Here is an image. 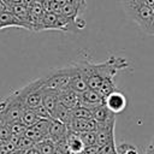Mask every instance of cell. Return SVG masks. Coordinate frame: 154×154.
<instances>
[{"mask_svg":"<svg viewBox=\"0 0 154 154\" xmlns=\"http://www.w3.org/2000/svg\"><path fill=\"white\" fill-rule=\"evenodd\" d=\"M57 1H59V2H60V4H64V2H65V1H66V0H57Z\"/></svg>","mask_w":154,"mask_h":154,"instance_id":"38","label":"cell"},{"mask_svg":"<svg viewBox=\"0 0 154 154\" xmlns=\"http://www.w3.org/2000/svg\"><path fill=\"white\" fill-rule=\"evenodd\" d=\"M25 107L20 102L17 90L0 101V119L7 124L20 120Z\"/></svg>","mask_w":154,"mask_h":154,"instance_id":"3","label":"cell"},{"mask_svg":"<svg viewBox=\"0 0 154 154\" xmlns=\"http://www.w3.org/2000/svg\"><path fill=\"white\" fill-rule=\"evenodd\" d=\"M59 102L63 103L65 107L73 109L78 106H81V97L79 94L70 88L63 89L59 91Z\"/></svg>","mask_w":154,"mask_h":154,"instance_id":"10","label":"cell"},{"mask_svg":"<svg viewBox=\"0 0 154 154\" xmlns=\"http://www.w3.org/2000/svg\"><path fill=\"white\" fill-rule=\"evenodd\" d=\"M38 120H40V118L37 117V114L35 113L34 109H31V108H25V109L23 111L20 122H22L24 125H26L28 128L31 126V125H34V124H35L36 122H38Z\"/></svg>","mask_w":154,"mask_h":154,"instance_id":"20","label":"cell"},{"mask_svg":"<svg viewBox=\"0 0 154 154\" xmlns=\"http://www.w3.org/2000/svg\"><path fill=\"white\" fill-rule=\"evenodd\" d=\"M24 154H40V152H38V149L34 146V147H31V148L26 149V150L24 152Z\"/></svg>","mask_w":154,"mask_h":154,"instance_id":"32","label":"cell"},{"mask_svg":"<svg viewBox=\"0 0 154 154\" xmlns=\"http://www.w3.org/2000/svg\"><path fill=\"white\" fill-rule=\"evenodd\" d=\"M146 154H154V149L150 148V147H147V149H146Z\"/></svg>","mask_w":154,"mask_h":154,"instance_id":"35","label":"cell"},{"mask_svg":"<svg viewBox=\"0 0 154 154\" xmlns=\"http://www.w3.org/2000/svg\"><path fill=\"white\" fill-rule=\"evenodd\" d=\"M71 114L72 118H77V119H90L91 117V109L85 107V106H78L73 109H71Z\"/></svg>","mask_w":154,"mask_h":154,"instance_id":"22","label":"cell"},{"mask_svg":"<svg viewBox=\"0 0 154 154\" xmlns=\"http://www.w3.org/2000/svg\"><path fill=\"white\" fill-rule=\"evenodd\" d=\"M67 131H69V129L64 123H61V122H59L57 119H53V118L51 119L49 129H48V138L51 141L57 143L58 141H60V140L66 137Z\"/></svg>","mask_w":154,"mask_h":154,"instance_id":"11","label":"cell"},{"mask_svg":"<svg viewBox=\"0 0 154 154\" xmlns=\"http://www.w3.org/2000/svg\"><path fill=\"white\" fill-rule=\"evenodd\" d=\"M143 2L148 6H150V7H154V0H144Z\"/></svg>","mask_w":154,"mask_h":154,"instance_id":"34","label":"cell"},{"mask_svg":"<svg viewBox=\"0 0 154 154\" xmlns=\"http://www.w3.org/2000/svg\"><path fill=\"white\" fill-rule=\"evenodd\" d=\"M66 143H67V148L70 150V154L73 153V154H79L83 148H84V144L79 137V135L77 132H73L71 130L67 131V135H66Z\"/></svg>","mask_w":154,"mask_h":154,"instance_id":"16","label":"cell"},{"mask_svg":"<svg viewBox=\"0 0 154 154\" xmlns=\"http://www.w3.org/2000/svg\"><path fill=\"white\" fill-rule=\"evenodd\" d=\"M79 97H81V105L85 106L90 109L103 103V97L94 89L88 88L87 90H84L83 93L79 94Z\"/></svg>","mask_w":154,"mask_h":154,"instance_id":"12","label":"cell"},{"mask_svg":"<svg viewBox=\"0 0 154 154\" xmlns=\"http://www.w3.org/2000/svg\"><path fill=\"white\" fill-rule=\"evenodd\" d=\"M78 135H79L84 147L96 144V131H85V132H81Z\"/></svg>","mask_w":154,"mask_h":154,"instance_id":"24","label":"cell"},{"mask_svg":"<svg viewBox=\"0 0 154 154\" xmlns=\"http://www.w3.org/2000/svg\"><path fill=\"white\" fill-rule=\"evenodd\" d=\"M83 73L89 89L97 90L102 81L106 78H114L118 71L125 69L129 63L125 58L109 57L103 63H91L89 60H81L76 63Z\"/></svg>","mask_w":154,"mask_h":154,"instance_id":"1","label":"cell"},{"mask_svg":"<svg viewBox=\"0 0 154 154\" xmlns=\"http://www.w3.org/2000/svg\"><path fill=\"white\" fill-rule=\"evenodd\" d=\"M35 147L38 149L40 154H53L54 149H55V144L53 141H51L49 138H46L41 142H37L35 144Z\"/></svg>","mask_w":154,"mask_h":154,"instance_id":"21","label":"cell"},{"mask_svg":"<svg viewBox=\"0 0 154 154\" xmlns=\"http://www.w3.org/2000/svg\"><path fill=\"white\" fill-rule=\"evenodd\" d=\"M67 129L81 134V132H85V131H95L97 129V123L90 118V119H77V118H72L71 122L67 124Z\"/></svg>","mask_w":154,"mask_h":154,"instance_id":"9","label":"cell"},{"mask_svg":"<svg viewBox=\"0 0 154 154\" xmlns=\"http://www.w3.org/2000/svg\"><path fill=\"white\" fill-rule=\"evenodd\" d=\"M45 88V77L31 81L22 89L17 90L18 97L25 108L34 109L42 103V91Z\"/></svg>","mask_w":154,"mask_h":154,"instance_id":"2","label":"cell"},{"mask_svg":"<svg viewBox=\"0 0 154 154\" xmlns=\"http://www.w3.org/2000/svg\"><path fill=\"white\" fill-rule=\"evenodd\" d=\"M5 28H23L25 29V24L19 20L11 11H5L0 13V30Z\"/></svg>","mask_w":154,"mask_h":154,"instance_id":"15","label":"cell"},{"mask_svg":"<svg viewBox=\"0 0 154 154\" xmlns=\"http://www.w3.org/2000/svg\"><path fill=\"white\" fill-rule=\"evenodd\" d=\"M114 90H117L116 83H114V78H106V79L102 81L101 85L99 87V89H97L96 91L105 99L108 94H111V93L114 91Z\"/></svg>","mask_w":154,"mask_h":154,"instance_id":"19","label":"cell"},{"mask_svg":"<svg viewBox=\"0 0 154 154\" xmlns=\"http://www.w3.org/2000/svg\"><path fill=\"white\" fill-rule=\"evenodd\" d=\"M58 102H59V91L55 89H49L45 87L42 91V105L51 113V116L54 112Z\"/></svg>","mask_w":154,"mask_h":154,"instance_id":"14","label":"cell"},{"mask_svg":"<svg viewBox=\"0 0 154 154\" xmlns=\"http://www.w3.org/2000/svg\"><path fill=\"white\" fill-rule=\"evenodd\" d=\"M103 103L112 113L117 114V113H120L125 109L128 101H126V97L123 93L114 90L103 99Z\"/></svg>","mask_w":154,"mask_h":154,"instance_id":"6","label":"cell"},{"mask_svg":"<svg viewBox=\"0 0 154 154\" xmlns=\"http://www.w3.org/2000/svg\"><path fill=\"white\" fill-rule=\"evenodd\" d=\"M7 6H12V5H17V4H24V0H4Z\"/></svg>","mask_w":154,"mask_h":154,"instance_id":"30","label":"cell"},{"mask_svg":"<svg viewBox=\"0 0 154 154\" xmlns=\"http://www.w3.org/2000/svg\"><path fill=\"white\" fill-rule=\"evenodd\" d=\"M126 16L131 20H134L146 34H148L153 16H154V7H150L146 4H142L138 7H136L135 10L126 13Z\"/></svg>","mask_w":154,"mask_h":154,"instance_id":"5","label":"cell"},{"mask_svg":"<svg viewBox=\"0 0 154 154\" xmlns=\"http://www.w3.org/2000/svg\"><path fill=\"white\" fill-rule=\"evenodd\" d=\"M99 146L94 144V146H87L83 148V150L81 152V154H97L99 153Z\"/></svg>","mask_w":154,"mask_h":154,"instance_id":"29","label":"cell"},{"mask_svg":"<svg viewBox=\"0 0 154 154\" xmlns=\"http://www.w3.org/2000/svg\"><path fill=\"white\" fill-rule=\"evenodd\" d=\"M91 117L97 124H105V123H109V122L116 120V114L112 113L105 106V103L91 108Z\"/></svg>","mask_w":154,"mask_h":154,"instance_id":"13","label":"cell"},{"mask_svg":"<svg viewBox=\"0 0 154 154\" xmlns=\"http://www.w3.org/2000/svg\"><path fill=\"white\" fill-rule=\"evenodd\" d=\"M5 11H10V7L7 6V4L4 0H0V13L5 12Z\"/></svg>","mask_w":154,"mask_h":154,"instance_id":"31","label":"cell"},{"mask_svg":"<svg viewBox=\"0 0 154 154\" xmlns=\"http://www.w3.org/2000/svg\"><path fill=\"white\" fill-rule=\"evenodd\" d=\"M16 150V146L11 140L0 141V154H11Z\"/></svg>","mask_w":154,"mask_h":154,"instance_id":"26","label":"cell"},{"mask_svg":"<svg viewBox=\"0 0 154 154\" xmlns=\"http://www.w3.org/2000/svg\"><path fill=\"white\" fill-rule=\"evenodd\" d=\"M97 154H117V146L116 142L112 141L102 147L99 148V153Z\"/></svg>","mask_w":154,"mask_h":154,"instance_id":"27","label":"cell"},{"mask_svg":"<svg viewBox=\"0 0 154 154\" xmlns=\"http://www.w3.org/2000/svg\"><path fill=\"white\" fill-rule=\"evenodd\" d=\"M34 111H35V113L37 114V117L40 118V119H52V116H51V113L46 109V107L41 103V105H38L37 107H35L34 108Z\"/></svg>","mask_w":154,"mask_h":154,"instance_id":"28","label":"cell"},{"mask_svg":"<svg viewBox=\"0 0 154 154\" xmlns=\"http://www.w3.org/2000/svg\"><path fill=\"white\" fill-rule=\"evenodd\" d=\"M114 122L105 123V124H97L96 131V144L99 147H102L112 141H114Z\"/></svg>","mask_w":154,"mask_h":154,"instance_id":"7","label":"cell"},{"mask_svg":"<svg viewBox=\"0 0 154 154\" xmlns=\"http://www.w3.org/2000/svg\"><path fill=\"white\" fill-rule=\"evenodd\" d=\"M52 118H53V119H57V120H59V122H61V123H64V124L67 126V124H69V123L71 122V119H72L71 109L67 108V107H65L63 103L58 102V105H57L54 112L52 113Z\"/></svg>","mask_w":154,"mask_h":154,"instance_id":"18","label":"cell"},{"mask_svg":"<svg viewBox=\"0 0 154 154\" xmlns=\"http://www.w3.org/2000/svg\"><path fill=\"white\" fill-rule=\"evenodd\" d=\"M11 154H24V152L23 150H18V149H16L13 153H11Z\"/></svg>","mask_w":154,"mask_h":154,"instance_id":"36","label":"cell"},{"mask_svg":"<svg viewBox=\"0 0 154 154\" xmlns=\"http://www.w3.org/2000/svg\"><path fill=\"white\" fill-rule=\"evenodd\" d=\"M10 11H11L19 20H22V22L25 24V29L29 30V24H28V18H29V14H30L29 6L25 5V4H17V5L10 6Z\"/></svg>","mask_w":154,"mask_h":154,"instance_id":"17","label":"cell"},{"mask_svg":"<svg viewBox=\"0 0 154 154\" xmlns=\"http://www.w3.org/2000/svg\"><path fill=\"white\" fill-rule=\"evenodd\" d=\"M117 154H140L138 149L130 143H120L117 146Z\"/></svg>","mask_w":154,"mask_h":154,"instance_id":"25","label":"cell"},{"mask_svg":"<svg viewBox=\"0 0 154 154\" xmlns=\"http://www.w3.org/2000/svg\"><path fill=\"white\" fill-rule=\"evenodd\" d=\"M71 79V66L61 67L52 71L48 76H45V87L55 89L58 91L69 88Z\"/></svg>","mask_w":154,"mask_h":154,"instance_id":"4","label":"cell"},{"mask_svg":"<svg viewBox=\"0 0 154 154\" xmlns=\"http://www.w3.org/2000/svg\"><path fill=\"white\" fill-rule=\"evenodd\" d=\"M148 147H150V148H153V149H154V140H153V141L150 142V144H149Z\"/></svg>","mask_w":154,"mask_h":154,"instance_id":"37","label":"cell"},{"mask_svg":"<svg viewBox=\"0 0 154 154\" xmlns=\"http://www.w3.org/2000/svg\"><path fill=\"white\" fill-rule=\"evenodd\" d=\"M148 35H154V16H153V19H152V24H150V28H149Z\"/></svg>","mask_w":154,"mask_h":154,"instance_id":"33","label":"cell"},{"mask_svg":"<svg viewBox=\"0 0 154 154\" xmlns=\"http://www.w3.org/2000/svg\"><path fill=\"white\" fill-rule=\"evenodd\" d=\"M26 129H28V126L24 125L20 120L10 124V131H11V136L12 137H22V136H24Z\"/></svg>","mask_w":154,"mask_h":154,"instance_id":"23","label":"cell"},{"mask_svg":"<svg viewBox=\"0 0 154 154\" xmlns=\"http://www.w3.org/2000/svg\"><path fill=\"white\" fill-rule=\"evenodd\" d=\"M70 66H71V79H70L69 88L77 91L78 94H81V93H83L84 90L88 89L87 81H85L83 73L81 72V70H79V67L77 66L76 63L73 65H70Z\"/></svg>","mask_w":154,"mask_h":154,"instance_id":"8","label":"cell"}]
</instances>
